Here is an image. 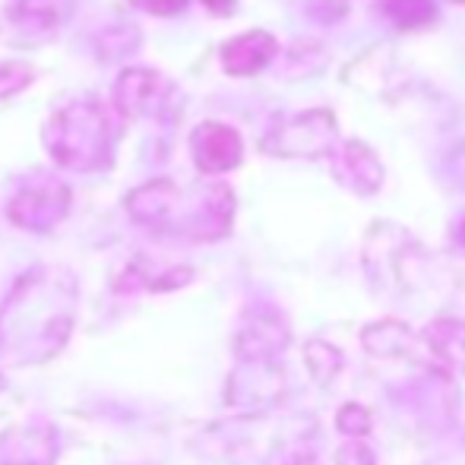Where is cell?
Here are the masks:
<instances>
[{
  "mask_svg": "<svg viewBox=\"0 0 465 465\" xmlns=\"http://www.w3.org/2000/svg\"><path fill=\"white\" fill-rule=\"evenodd\" d=\"M127 209L136 222L165 234H184L196 241L222 238L232 225L234 196L225 184L200 181L181 187L174 181H149L127 196Z\"/></svg>",
  "mask_w": 465,
  "mask_h": 465,
  "instance_id": "1",
  "label": "cell"
},
{
  "mask_svg": "<svg viewBox=\"0 0 465 465\" xmlns=\"http://www.w3.org/2000/svg\"><path fill=\"white\" fill-rule=\"evenodd\" d=\"M121 130L114 108L95 95L76 98L57 108L42 130V143L51 159L70 172H102L114 162V146Z\"/></svg>",
  "mask_w": 465,
  "mask_h": 465,
  "instance_id": "2",
  "label": "cell"
},
{
  "mask_svg": "<svg viewBox=\"0 0 465 465\" xmlns=\"http://www.w3.org/2000/svg\"><path fill=\"white\" fill-rule=\"evenodd\" d=\"M111 108L124 121H174L181 114V93L168 76L149 67H127L111 86Z\"/></svg>",
  "mask_w": 465,
  "mask_h": 465,
  "instance_id": "3",
  "label": "cell"
},
{
  "mask_svg": "<svg viewBox=\"0 0 465 465\" xmlns=\"http://www.w3.org/2000/svg\"><path fill=\"white\" fill-rule=\"evenodd\" d=\"M61 25L57 0H6L0 10V42L10 48H38Z\"/></svg>",
  "mask_w": 465,
  "mask_h": 465,
  "instance_id": "4",
  "label": "cell"
},
{
  "mask_svg": "<svg viewBox=\"0 0 465 465\" xmlns=\"http://www.w3.org/2000/svg\"><path fill=\"white\" fill-rule=\"evenodd\" d=\"M336 140V121H332L330 111H304V114L288 117L282 127L272 130V136L263 140V149L276 155H304V159H313V155L326 153Z\"/></svg>",
  "mask_w": 465,
  "mask_h": 465,
  "instance_id": "5",
  "label": "cell"
},
{
  "mask_svg": "<svg viewBox=\"0 0 465 465\" xmlns=\"http://www.w3.org/2000/svg\"><path fill=\"white\" fill-rule=\"evenodd\" d=\"M70 206V187L61 184L54 178H38L29 181L6 206L10 222H16L19 228H29V232H48L51 225L67 215Z\"/></svg>",
  "mask_w": 465,
  "mask_h": 465,
  "instance_id": "6",
  "label": "cell"
},
{
  "mask_svg": "<svg viewBox=\"0 0 465 465\" xmlns=\"http://www.w3.org/2000/svg\"><path fill=\"white\" fill-rule=\"evenodd\" d=\"M190 155L203 174H225L244 159V140L228 124L206 121L190 134Z\"/></svg>",
  "mask_w": 465,
  "mask_h": 465,
  "instance_id": "7",
  "label": "cell"
},
{
  "mask_svg": "<svg viewBox=\"0 0 465 465\" xmlns=\"http://www.w3.org/2000/svg\"><path fill=\"white\" fill-rule=\"evenodd\" d=\"M279 54V42L263 29H251L244 35H234L222 45V70L232 76H253L270 67V61Z\"/></svg>",
  "mask_w": 465,
  "mask_h": 465,
  "instance_id": "8",
  "label": "cell"
},
{
  "mask_svg": "<svg viewBox=\"0 0 465 465\" xmlns=\"http://www.w3.org/2000/svg\"><path fill=\"white\" fill-rule=\"evenodd\" d=\"M332 172L345 187H351L361 196L377 193L380 181H383V168H380L373 149H368L364 143H345L332 159Z\"/></svg>",
  "mask_w": 465,
  "mask_h": 465,
  "instance_id": "9",
  "label": "cell"
},
{
  "mask_svg": "<svg viewBox=\"0 0 465 465\" xmlns=\"http://www.w3.org/2000/svg\"><path fill=\"white\" fill-rule=\"evenodd\" d=\"M380 4H383L386 16L402 29H418V25L430 23L437 16L430 0H380Z\"/></svg>",
  "mask_w": 465,
  "mask_h": 465,
  "instance_id": "10",
  "label": "cell"
},
{
  "mask_svg": "<svg viewBox=\"0 0 465 465\" xmlns=\"http://www.w3.org/2000/svg\"><path fill=\"white\" fill-rule=\"evenodd\" d=\"M35 80V70L25 61H0V102H10L13 95L25 93Z\"/></svg>",
  "mask_w": 465,
  "mask_h": 465,
  "instance_id": "11",
  "label": "cell"
},
{
  "mask_svg": "<svg viewBox=\"0 0 465 465\" xmlns=\"http://www.w3.org/2000/svg\"><path fill=\"white\" fill-rule=\"evenodd\" d=\"M136 10L153 13V16H178L187 10V0H130Z\"/></svg>",
  "mask_w": 465,
  "mask_h": 465,
  "instance_id": "12",
  "label": "cell"
},
{
  "mask_svg": "<svg viewBox=\"0 0 465 465\" xmlns=\"http://www.w3.org/2000/svg\"><path fill=\"white\" fill-rule=\"evenodd\" d=\"M203 6H206L213 16H232L234 6H238V0H200Z\"/></svg>",
  "mask_w": 465,
  "mask_h": 465,
  "instance_id": "13",
  "label": "cell"
},
{
  "mask_svg": "<svg viewBox=\"0 0 465 465\" xmlns=\"http://www.w3.org/2000/svg\"><path fill=\"white\" fill-rule=\"evenodd\" d=\"M453 4H465V0H453Z\"/></svg>",
  "mask_w": 465,
  "mask_h": 465,
  "instance_id": "14",
  "label": "cell"
}]
</instances>
